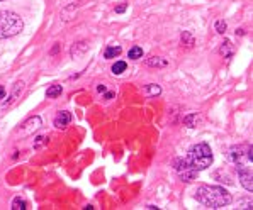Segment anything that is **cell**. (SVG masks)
I'll use <instances>...</instances> for the list:
<instances>
[{
    "instance_id": "1",
    "label": "cell",
    "mask_w": 253,
    "mask_h": 210,
    "mask_svg": "<svg viewBox=\"0 0 253 210\" xmlns=\"http://www.w3.org/2000/svg\"><path fill=\"white\" fill-rule=\"evenodd\" d=\"M196 200L199 204L206 205L209 209H223L228 207L231 204V195L223 188V186H209V185H201L196 190Z\"/></svg>"
},
{
    "instance_id": "2",
    "label": "cell",
    "mask_w": 253,
    "mask_h": 210,
    "mask_svg": "<svg viewBox=\"0 0 253 210\" xmlns=\"http://www.w3.org/2000/svg\"><path fill=\"white\" fill-rule=\"evenodd\" d=\"M187 159L190 161L194 170L202 171L212 165V151L206 142H201V144L190 147L189 154H187Z\"/></svg>"
},
{
    "instance_id": "3",
    "label": "cell",
    "mask_w": 253,
    "mask_h": 210,
    "mask_svg": "<svg viewBox=\"0 0 253 210\" xmlns=\"http://www.w3.org/2000/svg\"><path fill=\"white\" fill-rule=\"evenodd\" d=\"M22 19L17 14L9 12V10H0V39L17 36L22 31Z\"/></svg>"
},
{
    "instance_id": "4",
    "label": "cell",
    "mask_w": 253,
    "mask_h": 210,
    "mask_svg": "<svg viewBox=\"0 0 253 210\" xmlns=\"http://www.w3.org/2000/svg\"><path fill=\"white\" fill-rule=\"evenodd\" d=\"M228 161L233 165H250L253 163V146L250 144H240V146H233L229 147V151L226 153Z\"/></svg>"
},
{
    "instance_id": "5",
    "label": "cell",
    "mask_w": 253,
    "mask_h": 210,
    "mask_svg": "<svg viewBox=\"0 0 253 210\" xmlns=\"http://www.w3.org/2000/svg\"><path fill=\"white\" fill-rule=\"evenodd\" d=\"M173 168L177 171V175L180 176L182 181H185V183H189V181L196 180L197 176V170L192 168V165H190V161L187 158H178L175 159L173 163Z\"/></svg>"
},
{
    "instance_id": "6",
    "label": "cell",
    "mask_w": 253,
    "mask_h": 210,
    "mask_svg": "<svg viewBox=\"0 0 253 210\" xmlns=\"http://www.w3.org/2000/svg\"><path fill=\"white\" fill-rule=\"evenodd\" d=\"M236 171H238L240 183L247 192H253V175L250 165H236Z\"/></svg>"
},
{
    "instance_id": "7",
    "label": "cell",
    "mask_w": 253,
    "mask_h": 210,
    "mask_svg": "<svg viewBox=\"0 0 253 210\" xmlns=\"http://www.w3.org/2000/svg\"><path fill=\"white\" fill-rule=\"evenodd\" d=\"M41 127V117H31L27 119L24 124L21 126V129H19V134L21 136H31L34 134V131H38Z\"/></svg>"
},
{
    "instance_id": "8",
    "label": "cell",
    "mask_w": 253,
    "mask_h": 210,
    "mask_svg": "<svg viewBox=\"0 0 253 210\" xmlns=\"http://www.w3.org/2000/svg\"><path fill=\"white\" fill-rule=\"evenodd\" d=\"M70 120H72V114L70 112H58V115L54 117V126L58 127V129H63V127H67L70 124Z\"/></svg>"
},
{
    "instance_id": "9",
    "label": "cell",
    "mask_w": 253,
    "mask_h": 210,
    "mask_svg": "<svg viewBox=\"0 0 253 210\" xmlns=\"http://www.w3.org/2000/svg\"><path fill=\"white\" fill-rule=\"evenodd\" d=\"M214 178H216L217 181H221V183H226V185H235V181H233V178L228 175V171L224 170H217L216 173H214Z\"/></svg>"
},
{
    "instance_id": "10",
    "label": "cell",
    "mask_w": 253,
    "mask_h": 210,
    "mask_svg": "<svg viewBox=\"0 0 253 210\" xmlns=\"http://www.w3.org/2000/svg\"><path fill=\"white\" fill-rule=\"evenodd\" d=\"M219 54L221 56H224V58H231L233 56V44H231V41H224L223 44H221V48H219Z\"/></svg>"
},
{
    "instance_id": "11",
    "label": "cell",
    "mask_w": 253,
    "mask_h": 210,
    "mask_svg": "<svg viewBox=\"0 0 253 210\" xmlns=\"http://www.w3.org/2000/svg\"><path fill=\"white\" fill-rule=\"evenodd\" d=\"M146 65L153 66V68H163V66H167V60L158 58V56H151V58H148V60H146Z\"/></svg>"
},
{
    "instance_id": "12",
    "label": "cell",
    "mask_w": 253,
    "mask_h": 210,
    "mask_svg": "<svg viewBox=\"0 0 253 210\" xmlns=\"http://www.w3.org/2000/svg\"><path fill=\"white\" fill-rule=\"evenodd\" d=\"M121 46H109V48L106 49V53H104V58H107V60H111V58H116L121 54Z\"/></svg>"
},
{
    "instance_id": "13",
    "label": "cell",
    "mask_w": 253,
    "mask_h": 210,
    "mask_svg": "<svg viewBox=\"0 0 253 210\" xmlns=\"http://www.w3.org/2000/svg\"><path fill=\"white\" fill-rule=\"evenodd\" d=\"M58 95H61V85H51L46 92V97L48 99H56Z\"/></svg>"
},
{
    "instance_id": "14",
    "label": "cell",
    "mask_w": 253,
    "mask_h": 210,
    "mask_svg": "<svg viewBox=\"0 0 253 210\" xmlns=\"http://www.w3.org/2000/svg\"><path fill=\"white\" fill-rule=\"evenodd\" d=\"M26 209H27L26 200H22L21 197H15L12 202V210H26Z\"/></svg>"
},
{
    "instance_id": "15",
    "label": "cell",
    "mask_w": 253,
    "mask_h": 210,
    "mask_svg": "<svg viewBox=\"0 0 253 210\" xmlns=\"http://www.w3.org/2000/svg\"><path fill=\"white\" fill-rule=\"evenodd\" d=\"M127 56H129V60H139V58H143V49L138 48V46H134V48L129 49Z\"/></svg>"
},
{
    "instance_id": "16",
    "label": "cell",
    "mask_w": 253,
    "mask_h": 210,
    "mask_svg": "<svg viewBox=\"0 0 253 210\" xmlns=\"http://www.w3.org/2000/svg\"><path fill=\"white\" fill-rule=\"evenodd\" d=\"M22 87H24V83H22V81H17V83H15V88H14L12 95H10V100H9V102H5V104H12L14 100L17 99V95H19V93H21Z\"/></svg>"
},
{
    "instance_id": "17",
    "label": "cell",
    "mask_w": 253,
    "mask_h": 210,
    "mask_svg": "<svg viewBox=\"0 0 253 210\" xmlns=\"http://www.w3.org/2000/svg\"><path fill=\"white\" fill-rule=\"evenodd\" d=\"M182 44H185L187 48H192L194 46V37L190 33H182Z\"/></svg>"
},
{
    "instance_id": "18",
    "label": "cell",
    "mask_w": 253,
    "mask_h": 210,
    "mask_svg": "<svg viewBox=\"0 0 253 210\" xmlns=\"http://www.w3.org/2000/svg\"><path fill=\"white\" fill-rule=\"evenodd\" d=\"M124 70H126V63H124V61H118V63L112 66V73H114V75H121Z\"/></svg>"
},
{
    "instance_id": "19",
    "label": "cell",
    "mask_w": 253,
    "mask_h": 210,
    "mask_svg": "<svg viewBox=\"0 0 253 210\" xmlns=\"http://www.w3.org/2000/svg\"><path fill=\"white\" fill-rule=\"evenodd\" d=\"M226 29H228V26H226V22H224V21H217L216 22V31L219 34H224V33H226Z\"/></svg>"
},
{
    "instance_id": "20",
    "label": "cell",
    "mask_w": 253,
    "mask_h": 210,
    "mask_svg": "<svg viewBox=\"0 0 253 210\" xmlns=\"http://www.w3.org/2000/svg\"><path fill=\"white\" fill-rule=\"evenodd\" d=\"M146 92L150 93V95H158V93L162 92L160 87H157V85H148L146 87Z\"/></svg>"
},
{
    "instance_id": "21",
    "label": "cell",
    "mask_w": 253,
    "mask_h": 210,
    "mask_svg": "<svg viewBox=\"0 0 253 210\" xmlns=\"http://www.w3.org/2000/svg\"><path fill=\"white\" fill-rule=\"evenodd\" d=\"M197 119V114H192V115H187V117L184 119V122L187 124L189 127H196V124H194V120Z\"/></svg>"
},
{
    "instance_id": "22",
    "label": "cell",
    "mask_w": 253,
    "mask_h": 210,
    "mask_svg": "<svg viewBox=\"0 0 253 210\" xmlns=\"http://www.w3.org/2000/svg\"><path fill=\"white\" fill-rule=\"evenodd\" d=\"M240 209H253V202L250 198H247V200H240Z\"/></svg>"
},
{
    "instance_id": "23",
    "label": "cell",
    "mask_w": 253,
    "mask_h": 210,
    "mask_svg": "<svg viewBox=\"0 0 253 210\" xmlns=\"http://www.w3.org/2000/svg\"><path fill=\"white\" fill-rule=\"evenodd\" d=\"M42 141H44V136H40V138H36V144H34V147H40L42 144Z\"/></svg>"
},
{
    "instance_id": "24",
    "label": "cell",
    "mask_w": 253,
    "mask_h": 210,
    "mask_svg": "<svg viewBox=\"0 0 253 210\" xmlns=\"http://www.w3.org/2000/svg\"><path fill=\"white\" fill-rule=\"evenodd\" d=\"M126 3H123V5H119V7H116V12H118V14H123L124 12V10H126Z\"/></svg>"
},
{
    "instance_id": "25",
    "label": "cell",
    "mask_w": 253,
    "mask_h": 210,
    "mask_svg": "<svg viewBox=\"0 0 253 210\" xmlns=\"http://www.w3.org/2000/svg\"><path fill=\"white\" fill-rule=\"evenodd\" d=\"M3 95H5V88H3L2 85H0V100L3 99Z\"/></svg>"
},
{
    "instance_id": "26",
    "label": "cell",
    "mask_w": 253,
    "mask_h": 210,
    "mask_svg": "<svg viewBox=\"0 0 253 210\" xmlns=\"http://www.w3.org/2000/svg\"><path fill=\"white\" fill-rule=\"evenodd\" d=\"M97 90H99V92H106V87H104V85H99V87H97Z\"/></svg>"
},
{
    "instance_id": "27",
    "label": "cell",
    "mask_w": 253,
    "mask_h": 210,
    "mask_svg": "<svg viewBox=\"0 0 253 210\" xmlns=\"http://www.w3.org/2000/svg\"><path fill=\"white\" fill-rule=\"evenodd\" d=\"M112 97H114V93H111V92L106 93V99H107V100H109V99H112Z\"/></svg>"
},
{
    "instance_id": "28",
    "label": "cell",
    "mask_w": 253,
    "mask_h": 210,
    "mask_svg": "<svg viewBox=\"0 0 253 210\" xmlns=\"http://www.w3.org/2000/svg\"><path fill=\"white\" fill-rule=\"evenodd\" d=\"M0 2H2V0H0Z\"/></svg>"
}]
</instances>
